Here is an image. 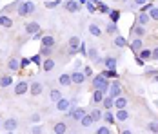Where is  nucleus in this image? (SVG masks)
Returning <instances> with one entry per match:
<instances>
[{"label":"nucleus","instance_id":"nucleus-1","mask_svg":"<svg viewBox=\"0 0 158 134\" xmlns=\"http://www.w3.org/2000/svg\"><path fill=\"white\" fill-rule=\"evenodd\" d=\"M109 80L107 78H104L102 75H95L93 78H91V87L93 89H100L104 94H107L109 92Z\"/></svg>","mask_w":158,"mask_h":134},{"label":"nucleus","instance_id":"nucleus-2","mask_svg":"<svg viewBox=\"0 0 158 134\" xmlns=\"http://www.w3.org/2000/svg\"><path fill=\"white\" fill-rule=\"evenodd\" d=\"M35 2H31V0H22L20 2V6H18V9H16V15L18 16H27L31 15V13H35Z\"/></svg>","mask_w":158,"mask_h":134},{"label":"nucleus","instance_id":"nucleus-3","mask_svg":"<svg viewBox=\"0 0 158 134\" xmlns=\"http://www.w3.org/2000/svg\"><path fill=\"white\" fill-rule=\"evenodd\" d=\"M122 91H124L122 83L118 82V78H114L109 83V92H107V94H109L111 98H118V96H122Z\"/></svg>","mask_w":158,"mask_h":134},{"label":"nucleus","instance_id":"nucleus-4","mask_svg":"<svg viewBox=\"0 0 158 134\" xmlns=\"http://www.w3.org/2000/svg\"><path fill=\"white\" fill-rule=\"evenodd\" d=\"M80 42H82V40H80L78 36H75V35H73V36H71V38L67 40V53H69L71 56H75V55H78V47H80Z\"/></svg>","mask_w":158,"mask_h":134},{"label":"nucleus","instance_id":"nucleus-5","mask_svg":"<svg viewBox=\"0 0 158 134\" xmlns=\"http://www.w3.org/2000/svg\"><path fill=\"white\" fill-rule=\"evenodd\" d=\"M27 91H29V82H27V80H20L15 85V89H13V94H15V96H22V94H26Z\"/></svg>","mask_w":158,"mask_h":134},{"label":"nucleus","instance_id":"nucleus-6","mask_svg":"<svg viewBox=\"0 0 158 134\" xmlns=\"http://www.w3.org/2000/svg\"><path fill=\"white\" fill-rule=\"evenodd\" d=\"M85 58L91 60V62L96 63V65L104 62V60L100 58V53H98V49H96V47H87V55H85Z\"/></svg>","mask_w":158,"mask_h":134},{"label":"nucleus","instance_id":"nucleus-7","mask_svg":"<svg viewBox=\"0 0 158 134\" xmlns=\"http://www.w3.org/2000/svg\"><path fill=\"white\" fill-rule=\"evenodd\" d=\"M2 129H4V131H16V129H18V120H16L15 116L2 120Z\"/></svg>","mask_w":158,"mask_h":134},{"label":"nucleus","instance_id":"nucleus-8","mask_svg":"<svg viewBox=\"0 0 158 134\" xmlns=\"http://www.w3.org/2000/svg\"><path fill=\"white\" fill-rule=\"evenodd\" d=\"M44 92V83L42 82H38V80H35L29 83V94L31 96H40Z\"/></svg>","mask_w":158,"mask_h":134},{"label":"nucleus","instance_id":"nucleus-9","mask_svg":"<svg viewBox=\"0 0 158 134\" xmlns=\"http://www.w3.org/2000/svg\"><path fill=\"white\" fill-rule=\"evenodd\" d=\"M114 120H116V123H126V121L131 120V112L127 109H118L116 114H114Z\"/></svg>","mask_w":158,"mask_h":134},{"label":"nucleus","instance_id":"nucleus-10","mask_svg":"<svg viewBox=\"0 0 158 134\" xmlns=\"http://www.w3.org/2000/svg\"><path fill=\"white\" fill-rule=\"evenodd\" d=\"M64 7H65L67 13H78L80 9H82V6L77 0H64Z\"/></svg>","mask_w":158,"mask_h":134},{"label":"nucleus","instance_id":"nucleus-11","mask_svg":"<svg viewBox=\"0 0 158 134\" xmlns=\"http://www.w3.org/2000/svg\"><path fill=\"white\" fill-rule=\"evenodd\" d=\"M145 33H147V31H145L143 26L136 24V22L133 24V27H131V36H133V38H143V36H145Z\"/></svg>","mask_w":158,"mask_h":134},{"label":"nucleus","instance_id":"nucleus-12","mask_svg":"<svg viewBox=\"0 0 158 134\" xmlns=\"http://www.w3.org/2000/svg\"><path fill=\"white\" fill-rule=\"evenodd\" d=\"M84 82H85V75L82 71H73L71 73V83L73 85H84Z\"/></svg>","mask_w":158,"mask_h":134},{"label":"nucleus","instance_id":"nucleus-13","mask_svg":"<svg viewBox=\"0 0 158 134\" xmlns=\"http://www.w3.org/2000/svg\"><path fill=\"white\" fill-rule=\"evenodd\" d=\"M67 114H69L71 118L75 120V121H80V120H82L84 116H85V114H87V111H85L84 107H75V109H73L71 112H67Z\"/></svg>","mask_w":158,"mask_h":134},{"label":"nucleus","instance_id":"nucleus-14","mask_svg":"<svg viewBox=\"0 0 158 134\" xmlns=\"http://www.w3.org/2000/svg\"><path fill=\"white\" fill-rule=\"evenodd\" d=\"M87 31H89V35H93L95 38H102V35H104V31L102 27L96 24V22H91L89 26H87Z\"/></svg>","mask_w":158,"mask_h":134},{"label":"nucleus","instance_id":"nucleus-15","mask_svg":"<svg viewBox=\"0 0 158 134\" xmlns=\"http://www.w3.org/2000/svg\"><path fill=\"white\" fill-rule=\"evenodd\" d=\"M40 45H42V47H55V45H56V38H55L53 35H44V36L40 38Z\"/></svg>","mask_w":158,"mask_h":134},{"label":"nucleus","instance_id":"nucleus-16","mask_svg":"<svg viewBox=\"0 0 158 134\" xmlns=\"http://www.w3.org/2000/svg\"><path fill=\"white\" fill-rule=\"evenodd\" d=\"M69 107H71V100H67V98H60V100L55 104V109H56V111H60V112L69 111Z\"/></svg>","mask_w":158,"mask_h":134},{"label":"nucleus","instance_id":"nucleus-17","mask_svg":"<svg viewBox=\"0 0 158 134\" xmlns=\"http://www.w3.org/2000/svg\"><path fill=\"white\" fill-rule=\"evenodd\" d=\"M24 29H26V33H27V35H31V36L35 35V33H38V31H42V29H40V24H38L36 20H31V22H27Z\"/></svg>","mask_w":158,"mask_h":134},{"label":"nucleus","instance_id":"nucleus-18","mask_svg":"<svg viewBox=\"0 0 158 134\" xmlns=\"http://www.w3.org/2000/svg\"><path fill=\"white\" fill-rule=\"evenodd\" d=\"M127 47L136 55V53L143 47V40H142V38H131V44H127Z\"/></svg>","mask_w":158,"mask_h":134},{"label":"nucleus","instance_id":"nucleus-19","mask_svg":"<svg viewBox=\"0 0 158 134\" xmlns=\"http://www.w3.org/2000/svg\"><path fill=\"white\" fill-rule=\"evenodd\" d=\"M104 33H107V35H111V36L120 35V31H118V24H114V22H107L106 27H104Z\"/></svg>","mask_w":158,"mask_h":134},{"label":"nucleus","instance_id":"nucleus-20","mask_svg":"<svg viewBox=\"0 0 158 134\" xmlns=\"http://www.w3.org/2000/svg\"><path fill=\"white\" fill-rule=\"evenodd\" d=\"M104 65H106V69H116L118 67V58L109 55V56L104 58Z\"/></svg>","mask_w":158,"mask_h":134},{"label":"nucleus","instance_id":"nucleus-21","mask_svg":"<svg viewBox=\"0 0 158 134\" xmlns=\"http://www.w3.org/2000/svg\"><path fill=\"white\" fill-rule=\"evenodd\" d=\"M151 22H153V20H151V16L147 15V13H138V15H136V24H140L143 27H147Z\"/></svg>","mask_w":158,"mask_h":134},{"label":"nucleus","instance_id":"nucleus-22","mask_svg":"<svg viewBox=\"0 0 158 134\" xmlns=\"http://www.w3.org/2000/svg\"><path fill=\"white\" fill-rule=\"evenodd\" d=\"M104 96H106V94H104V92H102L100 89H93L91 104H93V105H100V104H102V100H104Z\"/></svg>","mask_w":158,"mask_h":134},{"label":"nucleus","instance_id":"nucleus-23","mask_svg":"<svg viewBox=\"0 0 158 134\" xmlns=\"http://www.w3.org/2000/svg\"><path fill=\"white\" fill-rule=\"evenodd\" d=\"M40 67L44 69V73H51V71L55 69V60L53 58H44L42 63H40Z\"/></svg>","mask_w":158,"mask_h":134},{"label":"nucleus","instance_id":"nucleus-24","mask_svg":"<svg viewBox=\"0 0 158 134\" xmlns=\"http://www.w3.org/2000/svg\"><path fill=\"white\" fill-rule=\"evenodd\" d=\"M67 132V123L65 121H56L53 125V134H65Z\"/></svg>","mask_w":158,"mask_h":134},{"label":"nucleus","instance_id":"nucleus-25","mask_svg":"<svg viewBox=\"0 0 158 134\" xmlns=\"http://www.w3.org/2000/svg\"><path fill=\"white\" fill-rule=\"evenodd\" d=\"M102 107H104V111H113L114 109V98H111L109 94H106L104 100H102Z\"/></svg>","mask_w":158,"mask_h":134},{"label":"nucleus","instance_id":"nucleus-26","mask_svg":"<svg viewBox=\"0 0 158 134\" xmlns=\"http://www.w3.org/2000/svg\"><path fill=\"white\" fill-rule=\"evenodd\" d=\"M102 121H106V125H113V123H116V120H114V112H113V111H104V112H102Z\"/></svg>","mask_w":158,"mask_h":134},{"label":"nucleus","instance_id":"nucleus-27","mask_svg":"<svg viewBox=\"0 0 158 134\" xmlns=\"http://www.w3.org/2000/svg\"><path fill=\"white\" fill-rule=\"evenodd\" d=\"M13 85V76L11 75H2L0 76V87L2 89H7V87H11Z\"/></svg>","mask_w":158,"mask_h":134},{"label":"nucleus","instance_id":"nucleus-28","mask_svg":"<svg viewBox=\"0 0 158 134\" xmlns=\"http://www.w3.org/2000/svg\"><path fill=\"white\" fill-rule=\"evenodd\" d=\"M127 105H129V100H127L126 96L114 98V109H116V111H118V109H127Z\"/></svg>","mask_w":158,"mask_h":134},{"label":"nucleus","instance_id":"nucleus-29","mask_svg":"<svg viewBox=\"0 0 158 134\" xmlns=\"http://www.w3.org/2000/svg\"><path fill=\"white\" fill-rule=\"evenodd\" d=\"M127 44H129V42H127L122 35H116V36H114V40H113V45H114V47H118V49L127 47Z\"/></svg>","mask_w":158,"mask_h":134},{"label":"nucleus","instance_id":"nucleus-30","mask_svg":"<svg viewBox=\"0 0 158 134\" xmlns=\"http://www.w3.org/2000/svg\"><path fill=\"white\" fill-rule=\"evenodd\" d=\"M60 98H64V96H62V91L58 89V87H55V89L49 91V100H51L53 104H56V102H58Z\"/></svg>","mask_w":158,"mask_h":134},{"label":"nucleus","instance_id":"nucleus-31","mask_svg":"<svg viewBox=\"0 0 158 134\" xmlns=\"http://www.w3.org/2000/svg\"><path fill=\"white\" fill-rule=\"evenodd\" d=\"M7 69L11 73H18L20 71V58H11L7 62Z\"/></svg>","mask_w":158,"mask_h":134},{"label":"nucleus","instance_id":"nucleus-32","mask_svg":"<svg viewBox=\"0 0 158 134\" xmlns=\"http://www.w3.org/2000/svg\"><path fill=\"white\" fill-rule=\"evenodd\" d=\"M58 83H60V87H69V85H73V83H71V73H64V75H60Z\"/></svg>","mask_w":158,"mask_h":134},{"label":"nucleus","instance_id":"nucleus-33","mask_svg":"<svg viewBox=\"0 0 158 134\" xmlns=\"http://www.w3.org/2000/svg\"><path fill=\"white\" fill-rule=\"evenodd\" d=\"M136 56H138L140 60H145V62H147V60H151V49L143 45L142 49H140V51L136 53Z\"/></svg>","mask_w":158,"mask_h":134},{"label":"nucleus","instance_id":"nucleus-34","mask_svg":"<svg viewBox=\"0 0 158 134\" xmlns=\"http://www.w3.org/2000/svg\"><path fill=\"white\" fill-rule=\"evenodd\" d=\"M109 22H114V24H118V20H120V16H122V9H111L109 13Z\"/></svg>","mask_w":158,"mask_h":134},{"label":"nucleus","instance_id":"nucleus-35","mask_svg":"<svg viewBox=\"0 0 158 134\" xmlns=\"http://www.w3.org/2000/svg\"><path fill=\"white\" fill-rule=\"evenodd\" d=\"M93 123H95V120L91 118V114H89V112H87V114H85V116H84V118L80 120V125H82V127H84V129H89V127H91V125H93Z\"/></svg>","mask_w":158,"mask_h":134},{"label":"nucleus","instance_id":"nucleus-36","mask_svg":"<svg viewBox=\"0 0 158 134\" xmlns=\"http://www.w3.org/2000/svg\"><path fill=\"white\" fill-rule=\"evenodd\" d=\"M100 75L104 78H107V80H113V78H118V71L116 69H104Z\"/></svg>","mask_w":158,"mask_h":134},{"label":"nucleus","instance_id":"nucleus-37","mask_svg":"<svg viewBox=\"0 0 158 134\" xmlns=\"http://www.w3.org/2000/svg\"><path fill=\"white\" fill-rule=\"evenodd\" d=\"M0 26L2 27H11L13 26V20L6 15V13H0Z\"/></svg>","mask_w":158,"mask_h":134},{"label":"nucleus","instance_id":"nucleus-38","mask_svg":"<svg viewBox=\"0 0 158 134\" xmlns=\"http://www.w3.org/2000/svg\"><path fill=\"white\" fill-rule=\"evenodd\" d=\"M89 114H91V118L95 120V123H96V121H100V120H102V109H98V105H95V107L91 109V112H89Z\"/></svg>","mask_w":158,"mask_h":134},{"label":"nucleus","instance_id":"nucleus-39","mask_svg":"<svg viewBox=\"0 0 158 134\" xmlns=\"http://www.w3.org/2000/svg\"><path fill=\"white\" fill-rule=\"evenodd\" d=\"M64 0H49V2H44V6L48 7V9H56L58 6H62Z\"/></svg>","mask_w":158,"mask_h":134},{"label":"nucleus","instance_id":"nucleus-40","mask_svg":"<svg viewBox=\"0 0 158 134\" xmlns=\"http://www.w3.org/2000/svg\"><path fill=\"white\" fill-rule=\"evenodd\" d=\"M42 58H51L53 55V47H40V53H38Z\"/></svg>","mask_w":158,"mask_h":134},{"label":"nucleus","instance_id":"nucleus-41","mask_svg":"<svg viewBox=\"0 0 158 134\" xmlns=\"http://www.w3.org/2000/svg\"><path fill=\"white\" fill-rule=\"evenodd\" d=\"M96 11H98L100 15H107V13L111 11V7L107 6V4H102V2H100V4L96 6Z\"/></svg>","mask_w":158,"mask_h":134},{"label":"nucleus","instance_id":"nucleus-42","mask_svg":"<svg viewBox=\"0 0 158 134\" xmlns=\"http://www.w3.org/2000/svg\"><path fill=\"white\" fill-rule=\"evenodd\" d=\"M82 73L85 75V80H91V78L95 76V73H93V67H91V65H84V69H82Z\"/></svg>","mask_w":158,"mask_h":134},{"label":"nucleus","instance_id":"nucleus-43","mask_svg":"<svg viewBox=\"0 0 158 134\" xmlns=\"http://www.w3.org/2000/svg\"><path fill=\"white\" fill-rule=\"evenodd\" d=\"M42 121V114L40 112H33V114H29V123H40Z\"/></svg>","mask_w":158,"mask_h":134},{"label":"nucleus","instance_id":"nucleus-44","mask_svg":"<svg viewBox=\"0 0 158 134\" xmlns=\"http://www.w3.org/2000/svg\"><path fill=\"white\" fill-rule=\"evenodd\" d=\"M147 15L151 16V20H153V22H158V7H156V6H153V7L147 11Z\"/></svg>","mask_w":158,"mask_h":134},{"label":"nucleus","instance_id":"nucleus-45","mask_svg":"<svg viewBox=\"0 0 158 134\" xmlns=\"http://www.w3.org/2000/svg\"><path fill=\"white\" fill-rule=\"evenodd\" d=\"M147 131L153 134H158V121H149L147 123Z\"/></svg>","mask_w":158,"mask_h":134},{"label":"nucleus","instance_id":"nucleus-46","mask_svg":"<svg viewBox=\"0 0 158 134\" xmlns=\"http://www.w3.org/2000/svg\"><path fill=\"white\" fill-rule=\"evenodd\" d=\"M29 132H31V134H42V132H44V127H42L40 123H35L31 129H29Z\"/></svg>","mask_w":158,"mask_h":134},{"label":"nucleus","instance_id":"nucleus-47","mask_svg":"<svg viewBox=\"0 0 158 134\" xmlns=\"http://www.w3.org/2000/svg\"><path fill=\"white\" fill-rule=\"evenodd\" d=\"M96 134H113V132H111L109 125H100V127L96 129Z\"/></svg>","mask_w":158,"mask_h":134},{"label":"nucleus","instance_id":"nucleus-48","mask_svg":"<svg viewBox=\"0 0 158 134\" xmlns=\"http://www.w3.org/2000/svg\"><path fill=\"white\" fill-rule=\"evenodd\" d=\"M153 6H155L153 2H145L143 6H140V13H147V11H149V9L153 7Z\"/></svg>","mask_w":158,"mask_h":134},{"label":"nucleus","instance_id":"nucleus-49","mask_svg":"<svg viewBox=\"0 0 158 134\" xmlns=\"http://www.w3.org/2000/svg\"><path fill=\"white\" fill-rule=\"evenodd\" d=\"M78 53H80V55H82V56H85V55H87V44H85V42H80Z\"/></svg>","mask_w":158,"mask_h":134},{"label":"nucleus","instance_id":"nucleus-50","mask_svg":"<svg viewBox=\"0 0 158 134\" xmlns=\"http://www.w3.org/2000/svg\"><path fill=\"white\" fill-rule=\"evenodd\" d=\"M29 63H31V58H20V71H22V69H26Z\"/></svg>","mask_w":158,"mask_h":134},{"label":"nucleus","instance_id":"nucleus-51","mask_svg":"<svg viewBox=\"0 0 158 134\" xmlns=\"http://www.w3.org/2000/svg\"><path fill=\"white\" fill-rule=\"evenodd\" d=\"M42 56H40V55H35V56H31V63H36V65H40V63H42Z\"/></svg>","mask_w":158,"mask_h":134},{"label":"nucleus","instance_id":"nucleus-52","mask_svg":"<svg viewBox=\"0 0 158 134\" xmlns=\"http://www.w3.org/2000/svg\"><path fill=\"white\" fill-rule=\"evenodd\" d=\"M151 60L153 62H158V47H153L151 49Z\"/></svg>","mask_w":158,"mask_h":134},{"label":"nucleus","instance_id":"nucleus-53","mask_svg":"<svg viewBox=\"0 0 158 134\" xmlns=\"http://www.w3.org/2000/svg\"><path fill=\"white\" fill-rule=\"evenodd\" d=\"M85 7H87V11H89L91 15H93V13H96V6H95V4H91V2H87V4H85Z\"/></svg>","mask_w":158,"mask_h":134},{"label":"nucleus","instance_id":"nucleus-54","mask_svg":"<svg viewBox=\"0 0 158 134\" xmlns=\"http://www.w3.org/2000/svg\"><path fill=\"white\" fill-rule=\"evenodd\" d=\"M44 35H42V31H38V33H35L33 35V40H36V42H40V38H42Z\"/></svg>","mask_w":158,"mask_h":134},{"label":"nucleus","instance_id":"nucleus-55","mask_svg":"<svg viewBox=\"0 0 158 134\" xmlns=\"http://www.w3.org/2000/svg\"><path fill=\"white\" fill-rule=\"evenodd\" d=\"M145 2H149V0H133V4H135L136 7H140V6H143Z\"/></svg>","mask_w":158,"mask_h":134},{"label":"nucleus","instance_id":"nucleus-56","mask_svg":"<svg viewBox=\"0 0 158 134\" xmlns=\"http://www.w3.org/2000/svg\"><path fill=\"white\" fill-rule=\"evenodd\" d=\"M120 134H135V132H133L131 129H122V131H120Z\"/></svg>","mask_w":158,"mask_h":134},{"label":"nucleus","instance_id":"nucleus-57","mask_svg":"<svg viewBox=\"0 0 158 134\" xmlns=\"http://www.w3.org/2000/svg\"><path fill=\"white\" fill-rule=\"evenodd\" d=\"M87 2H91V4H95V6H98V4H100L102 0H87Z\"/></svg>","mask_w":158,"mask_h":134},{"label":"nucleus","instance_id":"nucleus-58","mask_svg":"<svg viewBox=\"0 0 158 134\" xmlns=\"http://www.w3.org/2000/svg\"><path fill=\"white\" fill-rule=\"evenodd\" d=\"M77 2H78L80 6H82V4H87V0H77Z\"/></svg>","mask_w":158,"mask_h":134},{"label":"nucleus","instance_id":"nucleus-59","mask_svg":"<svg viewBox=\"0 0 158 134\" xmlns=\"http://www.w3.org/2000/svg\"><path fill=\"white\" fill-rule=\"evenodd\" d=\"M4 134H15V131H6Z\"/></svg>","mask_w":158,"mask_h":134},{"label":"nucleus","instance_id":"nucleus-60","mask_svg":"<svg viewBox=\"0 0 158 134\" xmlns=\"http://www.w3.org/2000/svg\"><path fill=\"white\" fill-rule=\"evenodd\" d=\"M0 127H2V116H0Z\"/></svg>","mask_w":158,"mask_h":134},{"label":"nucleus","instance_id":"nucleus-61","mask_svg":"<svg viewBox=\"0 0 158 134\" xmlns=\"http://www.w3.org/2000/svg\"><path fill=\"white\" fill-rule=\"evenodd\" d=\"M111 2H120V0H111Z\"/></svg>","mask_w":158,"mask_h":134},{"label":"nucleus","instance_id":"nucleus-62","mask_svg":"<svg viewBox=\"0 0 158 134\" xmlns=\"http://www.w3.org/2000/svg\"><path fill=\"white\" fill-rule=\"evenodd\" d=\"M120 2H127V0H120Z\"/></svg>","mask_w":158,"mask_h":134},{"label":"nucleus","instance_id":"nucleus-63","mask_svg":"<svg viewBox=\"0 0 158 134\" xmlns=\"http://www.w3.org/2000/svg\"><path fill=\"white\" fill-rule=\"evenodd\" d=\"M149 2H155V0H149Z\"/></svg>","mask_w":158,"mask_h":134},{"label":"nucleus","instance_id":"nucleus-64","mask_svg":"<svg viewBox=\"0 0 158 134\" xmlns=\"http://www.w3.org/2000/svg\"><path fill=\"white\" fill-rule=\"evenodd\" d=\"M71 134H73V132H71Z\"/></svg>","mask_w":158,"mask_h":134}]
</instances>
